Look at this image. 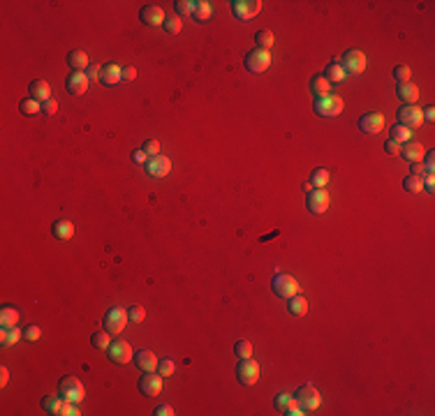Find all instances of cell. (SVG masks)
Here are the masks:
<instances>
[{
    "label": "cell",
    "instance_id": "6da1fadb",
    "mask_svg": "<svg viewBox=\"0 0 435 416\" xmlns=\"http://www.w3.org/2000/svg\"><path fill=\"white\" fill-rule=\"evenodd\" d=\"M313 107L319 118H334L343 111V100H340L338 95H334V93H329V95L317 97Z\"/></svg>",
    "mask_w": 435,
    "mask_h": 416
},
{
    "label": "cell",
    "instance_id": "7a4b0ae2",
    "mask_svg": "<svg viewBox=\"0 0 435 416\" xmlns=\"http://www.w3.org/2000/svg\"><path fill=\"white\" fill-rule=\"evenodd\" d=\"M236 377H238V382L246 384V386L257 384V379H259V363H257L255 358H241L236 365Z\"/></svg>",
    "mask_w": 435,
    "mask_h": 416
},
{
    "label": "cell",
    "instance_id": "3957f363",
    "mask_svg": "<svg viewBox=\"0 0 435 416\" xmlns=\"http://www.w3.org/2000/svg\"><path fill=\"white\" fill-rule=\"evenodd\" d=\"M271 289L276 291L278 296H282V298H292V296L299 294V282L292 275L278 273V275H273V280H271Z\"/></svg>",
    "mask_w": 435,
    "mask_h": 416
},
{
    "label": "cell",
    "instance_id": "277c9868",
    "mask_svg": "<svg viewBox=\"0 0 435 416\" xmlns=\"http://www.w3.org/2000/svg\"><path fill=\"white\" fill-rule=\"evenodd\" d=\"M271 65V54L269 51H264V49H252V51H248L246 56V70L252 74H259L264 72V70H269Z\"/></svg>",
    "mask_w": 435,
    "mask_h": 416
},
{
    "label": "cell",
    "instance_id": "5b68a950",
    "mask_svg": "<svg viewBox=\"0 0 435 416\" xmlns=\"http://www.w3.org/2000/svg\"><path fill=\"white\" fill-rule=\"evenodd\" d=\"M58 393L70 402H81L83 400V386H81V382H79L77 377H72V375H68V377L60 379Z\"/></svg>",
    "mask_w": 435,
    "mask_h": 416
},
{
    "label": "cell",
    "instance_id": "8992f818",
    "mask_svg": "<svg viewBox=\"0 0 435 416\" xmlns=\"http://www.w3.org/2000/svg\"><path fill=\"white\" fill-rule=\"evenodd\" d=\"M106 354H109V358H112L114 363H121V365H125V363H130L132 358H135L130 342H127V340H123V338L112 340V344H109Z\"/></svg>",
    "mask_w": 435,
    "mask_h": 416
},
{
    "label": "cell",
    "instance_id": "52a82bcc",
    "mask_svg": "<svg viewBox=\"0 0 435 416\" xmlns=\"http://www.w3.org/2000/svg\"><path fill=\"white\" fill-rule=\"evenodd\" d=\"M102 321H104V331H109L112 335H118L123 329H125L127 321H130V317H127V312L123 308H112L104 315Z\"/></svg>",
    "mask_w": 435,
    "mask_h": 416
},
{
    "label": "cell",
    "instance_id": "ba28073f",
    "mask_svg": "<svg viewBox=\"0 0 435 416\" xmlns=\"http://www.w3.org/2000/svg\"><path fill=\"white\" fill-rule=\"evenodd\" d=\"M296 400H299V405H301V409L303 411H313V409H317L319 407V393H317V388L313 386V384H303V386H299L296 388Z\"/></svg>",
    "mask_w": 435,
    "mask_h": 416
},
{
    "label": "cell",
    "instance_id": "9c48e42d",
    "mask_svg": "<svg viewBox=\"0 0 435 416\" xmlns=\"http://www.w3.org/2000/svg\"><path fill=\"white\" fill-rule=\"evenodd\" d=\"M232 12H234V16L241 19V21L255 19V16L262 12V3H259V0H234Z\"/></svg>",
    "mask_w": 435,
    "mask_h": 416
},
{
    "label": "cell",
    "instance_id": "30bf717a",
    "mask_svg": "<svg viewBox=\"0 0 435 416\" xmlns=\"http://www.w3.org/2000/svg\"><path fill=\"white\" fill-rule=\"evenodd\" d=\"M366 65H368L366 56H363L361 51H357V49H352V51H347V54L343 56L340 67H343L345 74H361L363 70H366Z\"/></svg>",
    "mask_w": 435,
    "mask_h": 416
},
{
    "label": "cell",
    "instance_id": "8fae6325",
    "mask_svg": "<svg viewBox=\"0 0 435 416\" xmlns=\"http://www.w3.org/2000/svg\"><path fill=\"white\" fill-rule=\"evenodd\" d=\"M396 116H398V123L410 127V130H415V127H419L421 123H424V113H421V109L415 107V104H403Z\"/></svg>",
    "mask_w": 435,
    "mask_h": 416
},
{
    "label": "cell",
    "instance_id": "7c38bea8",
    "mask_svg": "<svg viewBox=\"0 0 435 416\" xmlns=\"http://www.w3.org/2000/svg\"><path fill=\"white\" fill-rule=\"evenodd\" d=\"M306 206H308V211L315 215L324 213V211L329 208V192H327V190H319V188L310 190L308 199H306Z\"/></svg>",
    "mask_w": 435,
    "mask_h": 416
},
{
    "label": "cell",
    "instance_id": "4fadbf2b",
    "mask_svg": "<svg viewBox=\"0 0 435 416\" xmlns=\"http://www.w3.org/2000/svg\"><path fill=\"white\" fill-rule=\"evenodd\" d=\"M359 130L363 132V134H377V132L384 130V116L382 113H366V116L359 118Z\"/></svg>",
    "mask_w": 435,
    "mask_h": 416
},
{
    "label": "cell",
    "instance_id": "5bb4252c",
    "mask_svg": "<svg viewBox=\"0 0 435 416\" xmlns=\"http://www.w3.org/2000/svg\"><path fill=\"white\" fill-rule=\"evenodd\" d=\"M146 169H148V174L153 176V178H165V176H169V171H171V160L167 157V155L160 153V155H155V157H150Z\"/></svg>",
    "mask_w": 435,
    "mask_h": 416
},
{
    "label": "cell",
    "instance_id": "9a60e30c",
    "mask_svg": "<svg viewBox=\"0 0 435 416\" xmlns=\"http://www.w3.org/2000/svg\"><path fill=\"white\" fill-rule=\"evenodd\" d=\"M139 391L148 398H155L158 393H162V377H160V375L144 373L139 379Z\"/></svg>",
    "mask_w": 435,
    "mask_h": 416
},
{
    "label": "cell",
    "instance_id": "2e32d148",
    "mask_svg": "<svg viewBox=\"0 0 435 416\" xmlns=\"http://www.w3.org/2000/svg\"><path fill=\"white\" fill-rule=\"evenodd\" d=\"M88 83H91L88 74H83V72H70L68 81H65V88H68L72 95H83V93L88 90Z\"/></svg>",
    "mask_w": 435,
    "mask_h": 416
},
{
    "label": "cell",
    "instance_id": "e0dca14e",
    "mask_svg": "<svg viewBox=\"0 0 435 416\" xmlns=\"http://www.w3.org/2000/svg\"><path fill=\"white\" fill-rule=\"evenodd\" d=\"M139 19L144 21L146 26H165V12H162V7H158V5H148V7H144V10L139 12Z\"/></svg>",
    "mask_w": 435,
    "mask_h": 416
},
{
    "label": "cell",
    "instance_id": "ac0fdd59",
    "mask_svg": "<svg viewBox=\"0 0 435 416\" xmlns=\"http://www.w3.org/2000/svg\"><path fill=\"white\" fill-rule=\"evenodd\" d=\"M135 363L141 373H153V370H158V358H155V354L150 352V349H141L139 354H135Z\"/></svg>",
    "mask_w": 435,
    "mask_h": 416
},
{
    "label": "cell",
    "instance_id": "d6986e66",
    "mask_svg": "<svg viewBox=\"0 0 435 416\" xmlns=\"http://www.w3.org/2000/svg\"><path fill=\"white\" fill-rule=\"evenodd\" d=\"M396 95L403 104H415L419 100V88L415 86L412 81H405V83H398L396 86Z\"/></svg>",
    "mask_w": 435,
    "mask_h": 416
},
{
    "label": "cell",
    "instance_id": "ffe728a7",
    "mask_svg": "<svg viewBox=\"0 0 435 416\" xmlns=\"http://www.w3.org/2000/svg\"><path fill=\"white\" fill-rule=\"evenodd\" d=\"M28 93L33 100H37L39 104H44L47 100H51V86H49L44 79H37V81H33L28 86Z\"/></svg>",
    "mask_w": 435,
    "mask_h": 416
},
{
    "label": "cell",
    "instance_id": "44dd1931",
    "mask_svg": "<svg viewBox=\"0 0 435 416\" xmlns=\"http://www.w3.org/2000/svg\"><path fill=\"white\" fill-rule=\"evenodd\" d=\"M424 146L417 144V141H407V144L401 146V155L405 157V160L410 162H421V157H424Z\"/></svg>",
    "mask_w": 435,
    "mask_h": 416
},
{
    "label": "cell",
    "instance_id": "7402d4cb",
    "mask_svg": "<svg viewBox=\"0 0 435 416\" xmlns=\"http://www.w3.org/2000/svg\"><path fill=\"white\" fill-rule=\"evenodd\" d=\"M51 232H53V236L60 238V241H70V238L74 236V224L70 222V220H56Z\"/></svg>",
    "mask_w": 435,
    "mask_h": 416
},
{
    "label": "cell",
    "instance_id": "603a6c76",
    "mask_svg": "<svg viewBox=\"0 0 435 416\" xmlns=\"http://www.w3.org/2000/svg\"><path fill=\"white\" fill-rule=\"evenodd\" d=\"M68 65L72 67V72H81V70H88V56L83 54V51H70L68 54Z\"/></svg>",
    "mask_w": 435,
    "mask_h": 416
},
{
    "label": "cell",
    "instance_id": "cb8c5ba5",
    "mask_svg": "<svg viewBox=\"0 0 435 416\" xmlns=\"http://www.w3.org/2000/svg\"><path fill=\"white\" fill-rule=\"evenodd\" d=\"M100 81L104 83V86H116V83L121 81V67H118V65H106V67H102Z\"/></svg>",
    "mask_w": 435,
    "mask_h": 416
},
{
    "label": "cell",
    "instance_id": "d4e9b609",
    "mask_svg": "<svg viewBox=\"0 0 435 416\" xmlns=\"http://www.w3.org/2000/svg\"><path fill=\"white\" fill-rule=\"evenodd\" d=\"M287 310H290L292 315H296V317H303L306 312H308V301H306L301 294H296V296H292V298L287 301Z\"/></svg>",
    "mask_w": 435,
    "mask_h": 416
},
{
    "label": "cell",
    "instance_id": "484cf974",
    "mask_svg": "<svg viewBox=\"0 0 435 416\" xmlns=\"http://www.w3.org/2000/svg\"><path fill=\"white\" fill-rule=\"evenodd\" d=\"M345 77H347V74L343 72L340 63H331V65H327V70H324V79H327L329 83H340Z\"/></svg>",
    "mask_w": 435,
    "mask_h": 416
},
{
    "label": "cell",
    "instance_id": "4316f807",
    "mask_svg": "<svg viewBox=\"0 0 435 416\" xmlns=\"http://www.w3.org/2000/svg\"><path fill=\"white\" fill-rule=\"evenodd\" d=\"M412 139V130L405 125H401V123H396V125L391 127V141H396V144H407V141Z\"/></svg>",
    "mask_w": 435,
    "mask_h": 416
},
{
    "label": "cell",
    "instance_id": "83f0119b",
    "mask_svg": "<svg viewBox=\"0 0 435 416\" xmlns=\"http://www.w3.org/2000/svg\"><path fill=\"white\" fill-rule=\"evenodd\" d=\"M19 324V312H16L14 308H3V312H0V326L3 329H12V326Z\"/></svg>",
    "mask_w": 435,
    "mask_h": 416
},
{
    "label": "cell",
    "instance_id": "f1b7e54d",
    "mask_svg": "<svg viewBox=\"0 0 435 416\" xmlns=\"http://www.w3.org/2000/svg\"><path fill=\"white\" fill-rule=\"evenodd\" d=\"M329 88H331V83L327 81L324 77H315L313 81H310V93H313L315 97H322V95H329Z\"/></svg>",
    "mask_w": 435,
    "mask_h": 416
},
{
    "label": "cell",
    "instance_id": "f546056e",
    "mask_svg": "<svg viewBox=\"0 0 435 416\" xmlns=\"http://www.w3.org/2000/svg\"><path fill=\"white\" fill-rule=\"evenodd\" d=\"M19 340H21L19 326H12V329H3V333H0V342L5 344V347H10V344H16Z\"/></svg>",
    "mask_w": 435,
    "mask_h": 416
},
{
    "label": "cell",
    "instance_id": "4dcf8cb0",
    "mask_svg": "<svg viewBox=\"0 0 435 416\" xmlns=\"http://www.w3.org/2000/svg\"><path fill=\"white\" fill-rule=\"evenodd\" d=\"M19 111L24 113V116H35V113L42 111V104H39L37 100H33V97H26L19 104Z\"/></svg>",
    "mask_w": 435,
    "mask_h": 416
},
{
    "label": "cell",
    "instance_id": "1f68e13d",
    "mask_svg": "<svg viewBox=\"0 0 435 416\" xmlns=\"http://www.w3.org/2000/svg\"><path fill=\"white\" fill-rule=\"evenodd\" d=\"M192 16L197 21H206L211 19V3H206V0H199V3H194L192 7Z\"/></svg>",
    "mask_w": 435,
    "mask_h": 416
},
{
    "label": "cell",
    "instance_id": "d6a6232c",
    "mask_svg": "<svg viewBox=\"0 0 435 416\" xmlns=\"http://www.w3.org/2000/svg\"><path fill=\"white\" fill-rule=\"evenodd\" d=\"M91 342L95 349H109V344H112V333H109V331H97V333H93Z\"/></svg>",
    "mask_w": 435,
    "mask_h": 416
},
{
    "label": "cell",
    "instance_id": "836d02e7",
    "mask_svg": "<svg viewBox=\"0 0 435 416\" xmlns=\"http://www.w3.org/2000/svg\"><path fill=\"white\" fill-rule=\"evenodd\" d=\"M403 188L407 190V192H412V194H417V192H421L424 190V178L421 176H405V180H403Z\"/></svg>",
    "mask_w": 435,
    "mask_h": 416
},
{
    "label": "cell",
    "instance_id": "e575fe53",
    "mask_svg": "<svg viewBox=\"0 0 435 416\" xmlns=\"http://www.w3.org/2000/svg\"><path fill=\"white\" fill-rule=\"evenodd\" d=\"M60 402H63V398H56V396H44V398H42V409L47 411V414H58V409H60Z\"/></svg>",
    "mask_w": 435,
    "mask_h": 416
},
{
    "label": "cell",
    "instance_id": "d590c367",
    "mask_svg": "<svg viewBox=\"0 0 435 416\" xmlns=\"http://www.w3.org/2000/svg\"><path fill=\"white\" fill-rule=\"evenodd\" d=\"M255 42L259 44V49L269 51V49L273 47V42H276V37H273V33H271V30H259V33L255 35Z\"/></svg>",
    "mask_w": 435,
    "mask_h": 416
},
{
    "label": "cell",
    "instance_id": "8d00e7d4",
    "mask_svg": "<svg viewBox=\"0 0 435 416\" xmlns=\"http://www.w3.org/2000/svg\"><path fill=\"white\" fill-rule=\"evenodd\" d=\"M310 183H313V188H319V190L327 188V183H329V171L322 169V167H319V169H315Z\"/></svg>",
    "mask_w": 435,
    "mask_h": 416
},
{
    "label": "cell",
    "instance_id": "74e56055",
    "mask_svg": "<svg viewBox=\"0 0 435 416\" xmlns=\"http://www.w3.org/2000/svg\"><path fill=\"white\" fill-rule=\"evenodd\" d=\"M79 414H81V411H79L77 402H70V400H65V398H63L60 409H58V414H56V416H79Z\"/></svg>",
    "mask_w": 435,
    "mask_h": 416
},
{
    "label": "cell",
    "instance_id": "f35d334b",
    "mask_svg": "<svg viewBox=\"0 0 435 416\" xmlns=\"http://www.w3.org/2000/svg\"><path fill=\"white\" fill-rule=\"evenodd\" d=\"M234 354H236L238 358H250L252 356V344L248 342V340H238V342L234 344Z\"/></svg>",
    "mask_w": 435,
    "mask_h": 416
},
{
    "label": "cell",
    "instance_id": "ab89813d",
    "mask_svg": "<svg viewBox=\"0 0 435 416\" xmlns=\"http://www.w3.org/2000/svg\"><path fill=\"white\" fill-rule=\"evenodd\" d=\"M127 317H130L132 324H141V321L146 319V310L141 308V305H132V308L127 310Z\"/></svg>",
    "mask_w": 435,
    "mask_h": 416
},
{
    "label": "cell",
    "instance_id": "60d3db41",
    "mask_svg": "<svg viewBox=\"0 0 435 416\" xmlns=\"http://www.w3.org/2000/svg\"><path fill=\"white\" fill-rule=\"evenodd\" d=\"M174 370H176V365H174V361H169V358L158 363V375H162V377H171Z\"/></svg>",
    "mask_w": 435,
    "mask_h": 416
},
{
    "label": "cell",
    "instance_id": "b9f144b4",
    "mask_svg": "<svg viewBox=\"0 0 435 416\" xmlns=\"http://www.w3.org/2000/svg\"><path fill=\"white\" fill-rule=\"evenodd\" d=\"M181 28H183V24H181L179 16H167V19H165V30H167V33L176 35V33H181Z\"/></svg>",
    "mask_w": 435,
    "mask_h": 416
},
{
    "label": "cell",
    "instance_id": "7bdbcfd3",
    "mask_svg": "<svg viewBox=\"0 0 435 416\" xmlns=\"http://www.w3.org/2000/svg\"><path fill=\"white\" fill-rule=\"evenodd\" d=\"M394 79H396L398 83L410 81V67H407V65H396V67H394Z\"/></svg>",
    "mask_w": 435,
    "mask_h": 416
},
{
    "label": "cell",
    "instance_id": "ee69618b",
    "mask_svg": "<svg viewBox=\"0 0 435 416\" xmlns=\"http://www.w3.org/2000/svg\"><path fill=\"white\" fill-rule=\"evenodd\" d=\"M192 7H194V3H190V0H176V3H174V10L179 12L181 16H183V14H192Z\"/></svg>",
    "mask_w": 435,
    "mask_h": 416
},
{
    "label": "cell",
    "instance_id": "f6af8a7d",
    "mask_svg": "<svg viewBox=\"0 0 435 416\" xmlns=\"http://www.w3.org/2000/svg\"><path fill=\"white\" fill-rule=\"evenodd\" d=\"M292 400H294V398H292L290 393H280V396L276 398V407H278V411H282V414H285L287 407L292 405Z\"/></svg>",
    "mask_w": 435,
    "mask_h": 416
},
{
    "label": "cell",
    "instance_id": "bcb514c9",
    "mask_svg": "<svg viewBox=\"0 0 435 416\" xmlns=\"http://www.w3.org/2000/svg\"><path fill=\"white\" fill-rule=\"evenodd\" d=\"M141 148H144V153L148 155V157H155V155H160V144H158L155 139L144 141V146H141Z\"/></svg>",
    "mask_w": 435,
    "mask_h": 416
},
{
    "label": "cell",
    "instance_id": "7dc6e473",
    "mask_svg": "<svg viewBox=\"0 0 435 416\" xmlns=\"http://www.w3.org/2000/svg\"><path fill=\"white\" fill-rule=\"evenodd\" d=\"M132 160L137 162V165H148V155L144 153V148H137V150H132Z\"/></svg>",
    "mask_w": 435,
    "mask_h": 416
},
{
    "label": "cell",
    "instance_id": "c3c4849f",
    "mask_svg": "<svg viewBox=\"0 0 435 416\" xmlns=\"http://www.w3.org/2000/svg\"><path fill=\"white\" fill-rule=\"evenodd\" d=\"M42 111L47 113V116H53V113L58 111V102L53 100V97H51V100H47V102L42 104Z\"/></svg>",
    "mask_w": 435,
    "mask_h": 416
},
{
    "label": "cell",
    "instance_id": "681fc988",
    "mask_svg": "<svg viewBox=\"0 0 435 416\" xmlns=\"http://www.w3.org/2000/svg\"><path fill=\"white\" fill-rule=\"evenodd\" d=\"M26 340H30V342H35V340H39V335H42V331H39V326H33L30 324L28 329H26Z\"/></svg>",
    "mask_w": 435,
    "mask_h": 416
},
{
    "label": "cell",
    "instance_id": "f907efd6",
    "mask_svg": "<svg viewBox=\"0 0 435 416\" xmlns=\"http://www.w3.org/2000/svg\"><path fill=\"white\" fill-rule=\"evenodd\" d=\"M137 70L135 67H121V81H135Z\"/></svg>",
    "mask_w": 435,
    "mask_h": 416
},
{
    "label": "cell",
    "instance_id": "816d5d0a",
    "mask_svg": "<svg viewBox=\"0 0 435 416\" xmlns=\"http://www.w3.org/2000/svg\"><path fill=\"white\" fill-rule=\"evenodd\" d=\"M100 74H102V67L97 63L88 65V79H91V81H93V79H100Z\"/></svg>",
    "mask_w": 435,
    "mask_h": 416
},
{
    "label": "cell",
    "instance_id": "f5cc1de1",
    "mask_svg": "<svg viewBox=\"0 0 435 416\" xmlns=\"http://www.w3.org/2000/svg\"><path fill=\"white\" fill-rule=\"evenodd\" d=\"M384 150H387L389 155H401V144H396V141L389 139V141H387V146H384Z\"/></svg>",
    "mask_w": 435,
    "mask_h": 416
},
{
    "label": "cell",
    "instance_id": "db71d44e",
    "mask_svg": "<svg viewBox=\"0 0 435 416\" xmlns=\"http://www.w3.org/2000/svg\"><path fill=\"white\" fill-rule=\"evenodd\" d=\"M412 176H421V178H424V174H426V167L421 165V162H412Z\"/></svg>",
    "mask_w": 435,
    "mask_h": 416
},
{
    "label": "cell",
    "instance_id": "11a10c76",
    "mask_svg": "<svg viewBox=\"0 0 435 416\" xmlns=\"http://www.w3.org/2000/svg\"><path fill=\"white\" fill-rule=\"evenodd\" d=\"M171 414H174L171 405H160L158 409H155V416H171Z\"/></svg>",
    "mask_w": 435,
    "mask_h": 416
},
{
    "label": "cell",
    "instance_id": "9f6ffc18",
    "mask_svg": "<svg viewBox=\"0 0 435 416\" xmlns=\"http://www.w3.org/2000/svg\"><path fill=\"white\" fill-rule=\"evenodd\" d=\"M426 155V171H433V160H435V155H433V150H428V153H424Z\"/></svg>",
    "mask_w": 435,
    "mask_h": 416
},
{
    "label": "cell",
    "instance_id": "6f0895ef",
    "mask_svg": "<svg viewBox=\"0 0 435 416\" xmlns=\"http://www.w3.org/2000/svg\"><path fill=\"white\" fill-rule=\"evenodd\" d=\"M7 379H10V370H7L5 365H3V368H0V386H5Z\"/></svg>",
    "mask_w": 435,
    "mask_h": 416
},
{
    "label": "cell",
    "instance_id": "680465c9",
    "mask_svg": "<svg viewBox=\"0 0 435 416\" xmlns=\"http://www.w3.org/2000/svg\"><path fill=\"white\" fill-rule=\"evenodd\" d=\"M421 113H424V121H433V118H435V109L433 107H426Z\"/></svg>",
    "mask_w": 435,
    "mask_h": 416
},
{
    "label": "cell",
    "instance_id": "91938a15",
    "mask_svg": "<svg viewBox=\"0 0 435 416\" xmlns=\"http://www.w3.org/2000/svg\"><path fill=\"white\" fill-rule=\"evenodd\" d=\"M303 190H306V192H310V190H313V183H310V180H306V183H303Z\"/></svg>",
    "mask_w": 435,
    "mask_h": 416
}]
</instances>
